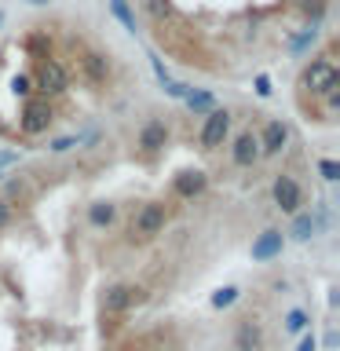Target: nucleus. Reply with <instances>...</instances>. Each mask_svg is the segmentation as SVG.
<instances>
[{
    "label": "nucleus",
    "mask_w": 340,
    "mask_h": 351,
    "mask_svg": "<svg viewBox=\"0 0 340 351\" xmlns=\"http://www.w3.org/2000/svg\"><path fill=\"white\" fill-rule=\"evenodd\" d=\"M0 26H4V11H0Z\"/></svg>",
    "instance_id": "30"
},
{
    "label": "nucleus",
    "mask_w": 340,
    "mask_h": 351,
    "mask_svg": "<svg viewBox=\"0 0 340 351\" xmlns=\"http://www.w3.org/2000/svg\"><path fill=\"white\" fill-rule=\"evenodd\" d=\"M110 11L121 19V26H125L128 33H136V15H132V8H128V0H110Z\"/></svg>",
    "instance_id": "20"
},
{
    "label": "nucleus",
    "mask_w": 340,
    "mask_h": 351,
    "mask_svg": "<svg viewBox=\"0 0 340 351\" xmlns=\"http://www.w3.org/2000/svg\"><path fill=\"white\" fill-rule=\"evenodd\" d=\"M296 351H318V340H315V333H307L300 344H296Z\"/></svg>",
    "instance_id": "27"
},
{
    "label": "nucleus",
    "mask_w": 340,
    "mask_h": 351,
    "mask_svg": "<svg viewBox=\"0 0 340 351\" xmlns=\"http://www.w3.org/2000/svg\"><path fill=\"white\" fill-rule=\"evenodd\" d=\"M183 103H186V110H194V114H208V110L216 106L208 92H186V95H183Z\"/></svg>",
    "instance_id": "18"
},
{
    "label": "nucleus",
    "mask_w": 340,
    "mask_h": 351,
    "mask_svg": "<svg viewBox=\"0 0 340 351\" xmlns=\"http://www.w3.org/2000/svg\"><path fill=\"white\" fill-rule=\"evenodd\" d=\"M252 84H256V95H260V99H267V95L274 92V88H271V81H267V77H263V73H260V77H256V81H252Z\"/></svg>",
    "instance_id": "26"
},
{
    "label": "nucleus",
    "mask_w": 340,
    "mask_h": 351,
    "mask_svg": "<svg viewBox=\"0 0 340 351\" xmlns=\"http://www.w3.org/2000/svg\"><path fill=\"white\" fill-rule=\"evenodd\" d=\"M11 223H15V205L8 197H0V230H8Z\"/></svg>",
    "instance_id": "23"
},
{
    "label": "nucleus",
    "mask_w": 340,
    "mask_h": 351,
    "mask_svg": "<svg viewBox=\"0 0 340 351\" xmlns=\"http://www.w3.org/2000/svg\"><path fill=\"white\" fill-rule=\"evenodd\" d=\"M230 125H234V114H230L227 106H212L205 114V125L197 132V143H202V150H219L230 136Z\"/></svg>",
    "instance_id": "5"
},
{
    "label": "nucleus",
    "mask_w": 340,
    "mask_h": 351,
    "mask_svg": "<svg viewBox=\"0 0 340 351\" xmlns=\"http://www.w3.org/2000/svg\"><path fill=\"white\" fill-rule=\"evenodd\" d=\"M260 158H274V154H282L285 147H289V139H293V132H289V125L285 121H278V117H271L267 125L260 128Z\"/></svg>",
    "instance_id": "9"
},
{
    "label": "nucleus",
    "mask_w": 340,
    "mask_h": 351,
    "mask_svg": "<svg viewBox=\"0 0 340 351\" xmlns=\"http://www.w3.org/2000/svg\"><path fill=\"white\" fill-rule=\"evenodd\" d=\"M234 296H238V289H223V293L216 296V307H227L230 300H234Z\"/></svg>",
    "instance_id": "28"
},
{
    "label": "nucleus",
    "mask_w": 340,
    "mask_h": 351,
    "mask_svg": "<svg viewBox=\"0 0 340 351\" xmlns=\"http://www.w3.org/2000/svg\"><path fill=\"white\" fill-rule=\"evenodd\" d=\"M318 172H322L326 183H337V180H340V165H337L333 158H322V161H318Z\"/></svg>",
    "instance_id": "22"
},
{
    "label": "nucleus",
    "mask_w": 340,
    "mask_h": 351,
    "mask_svg": "<svg viewBox=\"0 0 340 351\" xmlns=\"http://www.w3.org/2000/svg\"><path fill=\"white\" fill-rule=\"evenodd\" d=\"M77 66H81V77L92 88H103L110 81V55L99 51V48H84L77 55Z\"/></svg>",
    "instance_id": "8"
},
{
    "label": "nucleus",
    "mask_w": 340,
    "mask_h": 351,
    "mask_svg": "<svg viewBox=\"0 0 340 351\" xmlns=\"http://www.w3.org/2000/svg\"><path fill=\"white\" fill-rule=\"evenodd\" d=\"M29 4H48V0H29Z\"/></svg>",
    "instance_id": "29"
},
{
    "label": "nucleus",
    "mask_w": 340,
    "mask_h": 351,
    "mask_svg": "<svg viewBox=\"0 0 340 351\" xmlns=\"http://www.w3.org/2000/svg\"><path fill=\"white\" fill-rule=\"evenodd\" d=\"M296 88H300V103L307 95H311V103H315V99H322V95L333 92V88H340V70H337L333 55H315V59L304 66Z\"/></svg>",
    "instance_id": "1"
},
{
    "label": "nucleus",
    "mask_w": 340,
    "mask_h": 351,
    "mask_svg": "<svg viewBox=\"0 0 340 351\" xmlns=\"http://www.w3.org/2000/svg\"><path fill=\"white\" fill-rule=\"evenodd\" d=\"M300 11L311 19V26H318L322 15H326V0H300Z\"/></svg>",
    "instance_id": "21"
},
{
    "label": "nucleus",
    "mask_w": 340,
    "mask_h": 351,
    "mask_svg": "<svg viewBox=\"0 0 340 351\" xmlns=\"http://www.w3.org/2000/svg\"><path fill=\"white\" fill-rule=\"evenodd\" d=\"M77 147V136H59V139H51V154H66V150H73Z\"/></svg>",
    "instance_id": "24"
},
{
    "label": "nucleus",
    "mask_w": 340,
    "mask_h": 351,
    "mask_svg": "<svg viewBox=\"0 0 340 351\" xmlns=\"http://www.w3.org/2000/svg\"><path fill=\"white\" fill-rule=\"evenodd\" d=\"M230 161H234L238 169H252V165L260 161V139H256L252 128H245V132L234 136V143H230Z\"/></svg>",
    "instance_id": "12"
},
{
    "label": "nucleus",
    "mask_w": 340,
    "mask_h": 351,
    "mask_svg": "<svg viewBox=\"0 0 340 351\" xmlns=\"http://www.w3.org/2000/svg\"><path fill=\"white\" fill-rule=\"evenodd\" d=\"M205 186H208V176L202 169H186L180 176H172V197H180V202H194V197H202L205 194Z\"/></svg>",
    "instance_id": "10"
},
{
    "label": "nucleus",
    "mask_w": 340,
    "mask_h": 351,
    "mask_svg": "<svg viewBox=\"0 0 340 351\" xmlns=\"http://www.w3.org/2000/svg\"><path fill=\"white\" fill-rule=\"evenodd\" d=\"M84 219H88V227L106 230V227L117 223V205L114 202H92V205H88V213H84Z\"/></svg>",
    "instance_id": "15"
},
{
    "label": "nucleus",
    "mask_w": 340,
    "mask_h": 351,
    "mask_svg": "<svg viewBox=\"0 0 340 351\" xmlns=\"http://www.w3.org/2000/svg\"><path fill=\"white\" fill-rule=\"evenodd\" d=\"M307 326H311V315H307L304 307H293V311L285 315V333H304Z\"/></svg>",
    "instance_id": "19"
},
{
    "label": "nucleus",
    "mask_w": 340,
    "mask_h": 351,
    "mask_svg": "<svg viewBox=\"0 0 340 351\" xmlns=\"http://www.w3.org/2000/svg\"><path fill=\"white\" fill-rule=\"evenodd\" d=\"M143 300H147V289H143V285L114 282V285H106V293H103V315H125L128 307H136Z\"/></svg>",
    "instance_id": "7"
},
{
    "label": "nucleus",
    "mask_w": 340,
    "mask_h": 351,
    "mask_svg": "<svg viewBox=\"0 0 340 351\" xmlns=\"http://www.w3.org/2000/svg\"><path fill=\"white\" fill-rule=\"evenodd\" d=\"M143 8H147V15H150L154 22H165V19L175 15L172 0H143Z\"/></svg>",
    "instance_id": "17"
},
{
    "label": "nucleus",
    "mask_w": 340,
    "mask_h": 351,
    "mask_svg": "<svg viewBox=\"0 0 340 351\" xmlns=\"http://www.w3.org/2000/svg\"><path fill=\"white\" fill-rule=\"evenodd\" d=\"M33 88H37V95H44V99L66 95V92H70V70H66V62L55 59V55L37 59V70H33Z\"/></svg>",
    "instance_id": "2"
},
{
    "label": "nucleus",
    "mask_w": 340,
    "mask_h": 351,
    "mask_svg": "<svg viewBox=\"0 0 340 351\" xmlns=\"http://www.w3.org/2000/svg\"><path fill=\"white\" fill-rule=\"evenodd\" d=\"M282 245H285V238H282V230H274V227H267L263 234L252 241V260H274L282 252Z\"/></svg>",
    "instance_id": "14"
},
{
    "label": "nucleus",
    "mask_w": 340,
    "mask_h": 351,
    "mask_svg": "<svg viewBox=\"0 0 340 351\" xmlns=\"http://www.w3.org/2000/svg\"><path fill=\"white\" fill-rule=\"evenodd\" d=\"M234 351H267V333L256 318H241L234 329Z\"/></svg>",
    "instance_id": "13"
},
{
    "label": "nucleus",
    "mask_w": 340,
    "mask_h": 351,
    "mask_svg": "<svg viewBox=\"0 0 340 351\" xmlns=\"http://www.w3.org/2000/svg\"><path fill=\"white\" fill-rule=\"evenodd\" d=\"M165 223H169V208H165L161 202H143L136 208V216H132V238H139V241H150V238H158Z\"/></svg>",
    "instance_id": "4"
},
{
    "label": "nucleus",
    "mask_w": 340,
    "mask_h": 351,
    "mask_svg": "<svg viewBox=\"0 0 340 351\" xmlns=\"http://www.w3.org/2000/svg\"><path fill=\"white\" fill-rule=\"evenodd\" d=\"M271 197H274V208H282L285 216H296L304 208V186L296 176L289 172H278L274 176V183H271Z\"/></svg>",
    "instance_id": "6"
},
{
    "label": "nucleus",
    "mask_w": 340,
    "mask_h": 351,
    "mask_svg": "<svg viewBox=\"0 0 340 351\" xmlns=\"http://www.w3.org/2000/svg\"><path fill=\"white\" fill-rule=\"evenodd\" d=\"M318 230H322V223L315 219V213H307V208H300V213L293 216V227H289V238L293 241H311Z\"/></svg>",
    "instance_id": "16"
},
{
    "label": "nucleus",
    "mask_w": 340,
    "mask_h": 351,
    "mask_svg": "<svg viewBox=\"0 0 340 351\" xmlns=\"http://www.w3.org/2000/svg\"><path fill=\"white\" fill-rule=\"evenodd\" d=\"M55 125V103L51 99H44V95H29V99H22V117H19V132L26 139L33 136H44Z\"/></svg>",
    "instance_id": "3"
},
{
    "label": "nucleus",
    "mask_w": 340,
    "mask_h": 351,
    "mask_svg": "<svg viewBox=\"0 0 340 351\" xmlns=\"http://www.w3.org/2000/svg\"><path fill=\"white\" fill-rule=\"evenodd\" d=\"M19 161V150H0V180H4V169Z\"/></svg>",
    "instance_id": "25"
},
{
    "label": "nucleus",
    "mask_w": 340,
    "mask_h": 351,
    "mask_svg": "<svg viewBox=\"0 0 340 351\" xmlns=\"http://www.w3.org/2000/svg\"><path fill=\"white\" fill-rule=\"evenodd\" d=\"M136 147L147 154V158H154V154H161L165 147H169V125L158 117H150L147 125L139 128V136H136Z\"/></svg>",
    "instance_id": "11"
}]
</instances>
